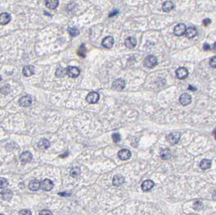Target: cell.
<instances>
[{
    "label": "cell",
    "mask_w": 216,
    "mask_h": 215,
    "mask_svg": "<svg viewBox=\"0 0 216 215\" xmlns=\"http://www.w3.org/2000/svg\"><path fill=\"white\" fill-rule=\"evenodd\" d=\"M59 195H60V196H68L69 194H68V193H59Z\"/></svg>",
    "instance_id": "obj_42"
},
{
    "label": "cell",
    "mask_w": 216,
    "mask_h": 215,
    "mask_svg": "<svg viewBox=\"0 0 216 215\" xmlns=\"http://www.w3.org/2000/svg\"><path fill=\"white\" fill-rule=\"evenodd\" d=\"M120 133H114L113 135H112V139H113V141L115 143H118L119 141H120Z\"/></svg>",
    "instance_id": "obj_33"
},
{
    "label": "cell",
    "mask_w": 216,
    "mask_h": 215,
    "mask_svg": "<svg viewBox=\"0 0 216 215\" xmlns=\"http://www.w3.org/2000/svg\"><path fill=\"white\" fill-rule=\"evenodd\" d=\"M39 215H52V213L50 211V210H47V209H44V210H41Z\"/></svg>",
    "instance_id": "obj_37"
},
{
    "label": "cell",
    "mask_w": 216,
    "mask_h": 215,
    "mask_svg": "<svg viewBox=\"0 0 216 215\" xmlns=\"http://www.w3.org/2000/svg\"><path fill=\"white\" fill-rule=\"evenodd\" d=\"M29 187V189L32 191H38L41 187V183H40V181L37 180H33L30 182Z\"/></svg>",
    "instance_id": "obj_21"
},
{
    "label": "cell",
    "mask_w": 216,
    "mask_h": 215,
    "mask_svg": "<svg viewBox=\"0 0 216 215\" xmlns=\"http://www.w3.org/2000/svg\"><path fill=\"white\" fill-rule=\"evenodd\" d=\"M175 75H176V77L178 79L183 80L187 77L188 75V70L185 67H180V68L176 70Z\"/></svg>",
    "instance_id": "obj_9"
},
{
    "label": "cell",
    "mask_w": 216,
    "mask_h": 215,
    "mask_svg": "<svg viewBox=\"0 0 216 215\" xmlns=\"http://www.w3.org/2000/svg\"><path fill=\"white\" fill-rule=\"evenodd\" d=\"M99 100V94L96 92L89 93V94L86 96V101L91 104H95Z\"/></svg>",
    "instance_id": "obj_5"
},
{
    "label": "cell",
    "mask_w": 216,
    "mask_h": 215,
    "mask_svg": "<svg viewBox=\"0 0 216 215\" xmlns=\"http://www.w3.org/2000/svg\"><path fill=\"white\" fill-rule=\"evenodd\" d=\"M1 196L2 199L5 200V201H9L12 196V192L9 189L1 190Z\"/></svg>",
    "instance_id": "obj_18"
},
{
    "label": "cell",
    "mask_w": 216,
    "mask_h": 215,
    "mask_svg": "<svg viewBox=\"0 0 216 215\" xmlns=\"http://www.w3.org/2000/svg\"><path fill=\"white\" fill-rule=\"evenodd\" d=\"M68 32H69L71 36H72V37H76V36L79 34V30L76 28H69Z\"/></svg>",
    "instance_id": "obj_32"
},
{
    "label": "cell",
    "mask_w": 216,
    "mask_h": 215,
    "mask_svg": "<svg viewBox=\"0 0 216 215\" xmlns=\"http://www.w3.org/2000/svg\"><path fill=\"white\" fill-rule=\"evenodd\" d=\"M10 90H11V89H10V86L8 85H4L3 88H2L1 92H2L3 94H7V93L10 92Z\"/></svg>",
    "instance_id": "obj_34"
},
{
    "label": "cell",
    "mask_w": 216,
    "mask_h": 215,
    "mask_svg": "<svg viewBox=\"0 0 216 215\" xmlns=\"http://www.w3.org/2000/svg\"><path fill=\"white\" fill-rule=\"evenodd\" d=\"M54 187V184L53 182L48 179H46L41 183V188L44 191H51Z\"/></svg>",
    "instance_id": "obj_6"
},
{
    "label": "cell",
    "mask_w": 216,
    "mask_h": 215,
    "mask_svg": "<svg viewBox=\"0 0 216 215\" xmlns=\"http://www.w3.org/2000/svg\"><path fill=\"white\" fill-rule=\"evenodd\" d=\"M118 157L120 158V159L121 160H128L131 158V152L127 149H121L120 152L118 153Z\"/></svg>",
    "instance_id": "obj_11"
},
{
    "label": "cell",
    "mask_w": 216,
    "mask_h": 215,
    "mask_svg": "<svg viewBox=\"0 0 216 215\" xmlns=\"http://www.w3.org/2000/svg\"><path fill=\"white\" fill-rule=\"evenodd\" d=\"M137 45V40L133 37H129L125 40V46L129 49H133Z\"/></svg>",
    "instance_id": "obj_16"
},
{
    "label": "cell",
    "mask_w": 216,
    "mask_h": 215,
    "mask_svg": "<svg viewBox=\"0 0 216 215\" xmlns=\"http://www.w3.org/2000/svg\"><path fill=\"white\" fill-rule=\"evenodd\" d=\"M11 16H10L8 13H2L0 15V24L2 25H7L11 21Z\"/></svg>",
    "instance_id": "obj_17"
},
{
    "label": "cell",
    "mask_w": 216,
    "mask_h": 215,
    "mask_svg": "<svg viewBox=\"0 0 216 215\" xmlns=\"http://www.w3.org/2000/svg\"><path fill=\"white\" fill-rule=\"evenodd\" d=\"M211 166V161L209 159H203L202 161H201L200 163V167L202 170H207Z\"/></svg>",
    "instance_id": "obj_25"
},
{
    "label": "cell",
    "mask_w": 216,
    "mask_h": 215,
    "mask_svg": "<svg viewBox=\"0 0 216 215\" xmlns=\"http://www.w3.org/2000/svg\"><path fill=\"white\" fill-rule=\"evenodd\" d=\"M1 215H3V214H1Z\"/></svg>",
    "instance_id": "obj_47"
},
{
    "label": "cell",
    "mask_w": 216,
    "mask_h": 215,
    "mask_svg": "<svg viewBox=\"0 0 216 215\" xmlns=\"http://www.w3.org/2000/svg\"><path fill=\"white\" fill-rule=\"evenodd\" d=\"M77 54L79 55L80 57L81 58H85L86 56V48L85 46V45L82 44L78 49L77 51Z\"/></svg>",
    "instance_id": "obj_28"
},
{
    "label": "cell",
    "mask_w": 216,
    "mask_h": 215,
    "mask_svg": "<svg viewBox=\"0 0 216 215\" xmlns=\"http://www.w3.org/2000/svg\"><path fill=\"white\" fill-rule=\"evenodd\" d=\"M210 23H211V20L210 19H205L203 20V25L205 26H207L210 25Z\"/></svg>",
    "instance_id": "obj_38"
},
{
    "label": "cell",
    "mask_w": 216,
    "mask_h": 215,
    "mask_svg": "<svg viewBox=\"0 0 216 215\" xmlns=\"http://www.w3.org/2000/svg\"><path fill=\"white\" fill-rule=\"evenodd\" d=\"M203 49H204V50H205V51H209V50H210V46H209V45L207 44V43H206V44L204 45Z\"/></svg>",
    "instance_id": "obj_39"
},
{
    "label": "cell",
    "mask_w": 216,
    "mask_h": 215,
    "mask_svg": "<svg viewBox=\"0 0 216 215\" xmlns=\"http://www.w3.org/2000/svg\"><path fill=\"white\" fill-rule=\"evenodd\" d=\"M67 155H68V153L66 152V153H65V154H62V155H60V156H59V157H60V158H65V157H67Z\"/></svg>",
    "instance_id": "obj_43"
},
{
    "label": "cell",
    "mask_w": 216,
    "mask_h": 215,
    "mask_svg": "<svg viewBox=\"0 0 216 215\" xmlns=\"http://www.w3.org/2000/svg\"><path fill=\"white\" fill-rule=\"evenodd\" d=\"M180 139V133L178 132H171L167 136V140L170 144L172 145H175L179 142V140Z\"/></svg>",
    "instance_id": "obj_2"
},
{
    "label": "cell",
    "mask_w": 216,
    "mask_h": 215,
    "mask_svg": "<svg viewBox=\"0 0 216 215\" xmlns=\"http://www.w3.org/2000/svg\"><path fill=\"white\" fill-rule=\"evenodd\" d=\"M80 174V169L79 167H73L70 171V175L73 178H76L79 176Z\"/></svg>",
    "instance_id": "obj_29"
},
{
    "label": "cell",
    "mask_w": 216,
    "mask_h": 215,
    "mask_svg": "<svg viewBox=\"0 0 216 215\" xmlns=\"http://www.w3.org/2000/svg\"><path fill=\"white\" fill-rule=\"evenodd\" d=\"M158 63V60H157V58L154 55H149L144 60V64L145 66L149 67V68H152L154 67H155Z\"/></svg>",
    "instance_id": "obj_1"
},
{
    "label": "cell",
    "mask_w": 216,
    "mask_h": 215,
    "mask_svg": "<svg viewBox=\"0 0 216 215\" xmlns=\"http://www.w3.org/2000/svg\"><path fill=\"white\" fill-rule=\"evenodd\" d=\"M125 81L122 79H117L114 80L112 84V89L116 91H121L125 88Z\"/></svg>",
    "instance_id": "obj_3"
},
{
    "label": "cell",
    "mask_w": 216,
    "mask_h": 215,
    "mask_svg": "<svg viewBox=\"0 0 216 215\" xmlns=\"http://www.w3.org/2000/svg\"><path fill=\"white\" fill-rule=\"evenodd\" d=\"M8 186V182L6 179L1 178L0 179V188L1 190H3V188H6Z\"/></svg>",
    "instance_id": "obj_30"
},
{
    "label": "cell",
    "mask_w": 216,
    "mask_h": 215,
    "mask_svg": "<svg viewBox=\"0 0 216 215\" xmlns=\"http://www.w3.org/2000/svg\"><path fill=\"white\" fill-rule=\"evenodd\" d=\"M210 65L211 67L216 68V57H213L210 60Z\"/></svg>",
    "instance_id": "obj_36"
},
{
    "label": "cell",
    "mask_w": 216,
    "mask_h": 215,
    "mask_svg": "<svg viewBox=\"0 0 216 215\" xmlns=\"http://www.w3.org/2000/svg\"><path fill=\"white\" fill-rule=\"evenodd\" d=\"M202 207H203V205H202V203L200 201H197L194 202V209L195 210H201L202 209Z\"/></svg>",
    "instance_id": "obj_31"
},
{
    "label": "cell",
    "mask_w": 216,
    "mask_h": 215,
    "mask_svg": "<svg viewBox=\"0 0 216 215\" xmlns=\"http://www.w3.org/2000/svg\"><path fill=\"white\" fill-rule=\"evenodd\" d=\"M186 26L184 25V24H179L175 26V29H174V33L176 36H182V35L185 34V32H186Z\"/></svg>",
    "instance_id": "obj_7"
},
{
    "label": "cell",
    "mask_w": 216,
    "mask_h": 215,
    "mask_svg": "<svg viewBox=\"0 0 216 215\" xmlns=\"http://www.w3.org/2000/svg\"><path fill=\"white\" fill-rule=\"evenodd\" d=\"M188 89H190L192 91H194V90H196V88H194V87H193L192 85H189L188 86Z\"/></svg>",
    "instance_id": "obj_41"
},
{
    "label": "cell",
    "mask_w": 216,
    "mask_h": 215,
    "mask_svg": "<svg viewBox=\"0 0 216 215\" xmlns=\"http://www.w3.org/2000/svg\"><path fill=\"white\" fill-rule=\"evenodd\" d=\"M212 196H213V199L214 200H216V191H215V192H214Z\"/></svg>",
    "instance_id": "obj_44"
},
{
    "label": "cell",
    "mask_w": 216,
    "mask_h": 215,
    "mask_svg": "<svg viewBox=\"0 0 216 215\" xmlns=\"http://www.w3.org/2000/svg\"><path fill=\"white\" fill-rule=\"evenodd\" d=\"M59 5V0H46V6L49 9H55Z\"/></svg>",
    "instance_id": "obj_23"
},
{
    "label": "cell",
    "mask_w": 216,
    "mask_h": 215,
    "mask_svg": "<svg viewBox=\"0 0 216 215\" xmlns=\"http://www.w3.org/2000/svg\"><path fill=\"white\" fill-rule=\"evenodd\" d=\"M154 186V183L150 180H145L141 184V188L144 192H148L149 190H151Z\"/></svg>",
    "instance_id": "obj_14"
},
{
    "label": "cell",
    "mask_w": 216,
    "mask_h": 215,
    "mask_svg": "<svg viewBox=\"0 0 216 215\" xmlns=\"http://www.w3.org/2000/svg\"><path fill=\"white\" fill-rule=\"evenodd\" d=\"M50 145H51V143L46 139H41L38 143V146L41 149H48L50 147Z\"/></svg>",
    "instance_id": "obj_24"
},
{
    "label": "cell",
    "mask_w": 216,
    "mask_h": 215,
    "mask_svg": "<svg viewBox=\"0 0 216 215\" xmlns=\"http://www.w3.org/2000/svg\"><path fill=\"white\" fill-rule=\"evenodd\" d=\"M174 8V4L171 1H167L162 4V10L165 12H169Z\"/></svg>",
    "instance_id": "obj_22"
},
{
    "label": "cell",
    "mask_w": 216,
    "mask_h": 215,
    "mask_svg": "<svg viewBox=\"0 0 216 215\" xmlns=\"http://www.w3.org/2000/svg\"><path fill=\"white\" fill-rule=\"evenodd\" d=\"M32 153L29 151H25L20 155V161H22V163H28L32 160Z\"/></svg>",
    "instance_id": "obj_15"
},
{
    "label": "cell",
    "mask_w": 216,
    "mask_h": 215,
    "mask_svg": "<svg viewBox=\"0 0 216 215\" xmlns=\"http://www.w3.org/2000/svg\"><path fill=\"white\" fill-rule=\"evenodd\" d=\"M19 215H32V212L29 209H22L19 212Z\"/></svg>",
    "instance_id": "obj_35"
},
{
    "label": "cell",
    "mask_w": 216,
    "mask_h": 215,
    "mask_svg": "<svg viewBox=\"0 0 216 215\" xmlns=\"http://www.w3.org/2000/svg\"><path fill=\"white\" fill-rule=\"evenodd\" d=\"M192 101V98L188 93H183L180 97V103L183 106H187Z\"/></svg>",
    "instance_id": "obj_12"
},
{
    "label": "cell",
    "mask_w": 216,
    "mask_h": 215,
    "mask_svg": "<svg viewBox=\"0 0 216 215\" xmlns=\"http://www.w3.org/2000/svg\"><path fill=\"white\" fill-rule=\"evenodd\" d=\"M32 98L29 97V96H25L20 99L19 104L20 106H21L23 107H28L30 105L32 104Z\"/></svg>",
    "instance_id": "obj_8"
},
{
    "label": "cell",
    "mask_w": 216,
    "mask_h": 215,
    "mask_svg": "<svg viewBox=\"0 0 216 215\" xmlns=\"http://www.w3.org/2000/svg\"><path fill=\"white\" fill-rule=\"evenodd\" d=\"M34 72H35L34 67L32 66V65H28V66H25L23 68V75L25 76L26 77L33 76L34 74Z\"/></svg>",
    "instance_id": "obj_13"
},
{
    "label": "cell",
    "mask_w": 216,
    "mask_h": 215,
    "mask_svg": "<svg viewBox=\"0 0 216 215\" xmlns=\"http://www.w3.org/2000/svg\"><path fill=\"white\" fill-rule=\"evenodd\" d=\"M197 35V29L195 27H189L186 29L185 32V36L188 38H193Z\"/></svg>",
    "instance_id": "obj_19"
},
{
    "label": "cell",
    "mask_w": 216,
    "mask_h": 215,
    "mask_svg": "<svg viewBox=\"0 0 216 215\" xmlns=\"http://www.w3.org/2000/svg\"><path fill=\"white\" fill-rule=\"evenodd\" d=\"M214 50L216 51V43L215 45H214Z\"/></svg>",
    "instance_id": "obj_46"
},
{
    "label": "cell",
    "mask_w": 216,
    "mask_h": 215,
    "mask_svg": "<svg viewBox=\"0 0 216 215\" xmlns=\"http://www.w3.org/2000/svg\"><path fill=\"white\" fill-rule=\"evenodd\" d=\"M172 157V153H171V150L168 149H165L162 150L161 152V158L163 160H167L169 158Z\"/></svg>",
    "instance_id": "obj_27"
},
{
    "label": "cell",
    "mask_w": 216,
    "mask_h": 215,
    "mask_svg": "<svg viewBox=\"0 0 216 215\" xmlns=\"http://www.w3.org/2000/svg\"><path fill=\"white\" fill-rule=\"evenodd\" d=\"M116 14H118V11H113L112 12L109 14V17H112V16L116 15Z\"/></svg>",
    "instance_id": "obj_40"
},
{
    "label": "cell",
    "mask_w": 216,
    "mask_h": 215,
    "mask_svg": "<svg viewBox=\"0 0 216 215\" xmlns=\"http://www.w3.org/2000/svg\"><path fill=\"white\" fill-rule=\"evenodd\" d=\"M67 76H70L72 78H76V77L80 75V69L78 67L73 66H69L67 67Z\"/></svg>",
    "instance_id": "obj_4"
},
{
    "label": "cell",
    "mask_w": 216,
    "mask_h": 215,
    "mask_svg": "<svg viewBox=\"0 0 216 215\" xmlns=\"http://www.w3.org/2000/svg\"><path fill=\"white\" fill-rule=\"evenodd\" d=\"M214 136H215V138L216 140V128L215 129V131H214Z\"/></svg>",
    "instance_id": "obj_45"
},
{
    "label": "cell",
    "mask_w": 216,
    "mask_h": 215,
    "mask_svg": "<svg viewBox=\"0 0 216 215\" xmlns=\"http://www.w3.org/2000/svg\"><path fill=\"white\" fill-rule=\"evenodd\" d=\"M124 178L120 175V174H117V175H115L114 178H113V184L115 185V186H120L121 184H123L124 183Z\"/></svg>",
    "instance_id": "obj_20"
},
{
    "label": "cell",
    "mask_w": 216,
    "mask_h": 215,
    "mask_svg": "<svg viewBox=\"0 0 216 215\" xmlns=\"http://www.w3.org/2000/svg\"><path fill=\"white\" fill-rule=\"evenodd\" d=\"M55 75L58 77H64L66 75H67V68H64L62 67H58L57 70H56V72H55Z\"/></svg>",
    "instance_id": "obj_26"
},
{
    "label": "cell",
    "mask_w": 216,
    "mask_h": 215,
    "mask_svg": "<svg viewBox=\"0 0 216 215\" xmlns=\"http://www.w3.org/2000/svg\"><path fill=\"white\" fill-rule=\"evenodd\" d=\"M114 44V38L111 37V36H108L106 37L102 41V45L103 47L107 48V49H110L113 46Z\"/></svg>",
    "instance_id": "obj_10"
}]
</instances>
